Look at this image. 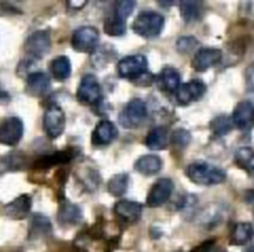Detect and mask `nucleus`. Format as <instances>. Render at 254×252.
<instances>
[{
  "instance_id": "27",
  "label": "nucleus",
  "mask_w": 254,
  "mask_h": 252,
  "mask_svg": "<svg viewBox=\"0 0 254 252\" xmlns=\"http://www.w3.org/2000/svg\"><path fill=\"white\" fill-rule=\"evenodd\" d=\"M129 185V175L127 173H119L112 176L107 184L108 193L113 196H122L127 193Z\"/></svg>"
},
{
  "instance_id": "28",
  "label": "nucleus",
  "mask_w": 254,
  "mask_h": 252,
  "mask_svg": "<svg viewBox=\"0 0 254 252\" xmlns=\"http://www.w3.org/2000/svg\"><path fill=\"white\" fill-rule=\"evenodd\" d=\"M30 236L31 238H40L42 235L51 233V223L44 215H35L30 224Z\"/></svg>"
},
{
  "instance_id": "19",
  "label": "nucleus",
  "mask_w": 254,
  "mask_h": 252,
  "mask_svg": "<svg viewBox=\"0 0 254 252\" xmlns=\"http://www.w3.org/2000/svg\"><path fill=\"white\" fill-rule=\"evenodd\" d=\"M57 220H59L60 225L64 226V228L77 225L82 220L81 209L72 203L61 204L59 213H57Z\"/></svg>"
},
{
  "instance_id": "11",
  "label": "nucleus",
  "mask_w": 254,
  "mask_h": 252,
  "mask_svg": "<svg viewBox=\"0 0 254 252\" xmlns=\"http://www.w3.org/2000/svg\"><path fill=\"white\" fill-rule=\"evenodd\" d=\"M207 86L202 80H191V81L181 84L176 91V99L180 104H190L192 102L200 101L205 96Z\"/></svg>"
},
{
  "instance_id": "6",
  "label": "nucleus",
  "mask_w": 254,
  "mask_h": 252,
  "mask_svg": "<svg viewBox=\"0 0 254 252\" xmlns=\"http://www.w3.org/2000/svg\"><path fill=\"white\" fill-rule=\"evenodd\" d=\"M51 49V36L47 30H37L32 32L26 39L24 45V50L29 57L35 60H40L49 54Z\"/></svg>"
},
{
  "instance_id": "13",
  "label": "nucleus",
  "mask_w": 254,
  "mask_h": 252,
  "mask_svg": "<svg viewBox=\"0 0 254 252\" xmlns=\"http://www.w3.org/2000/svg\"><path fill=\"white\" fill-rule=\"evenodd\" d=\"M74 157H76V152L71 148L66 149V151L55 152L52 154L40 157L39 159L34 162L32 167H34V169H39V170H46V169H51L52 167L68 163Z\"/></svg>"
},
{
  "instance_id": "8",
  "label": "nucleus",
  "mask_w": 254,
  "mask_h": 252,
  "mask_svg": "<svg viewBox=\"0 0 254 252\" xmlns=\"http://www.w3.org/2000/svg\"><path fill=\"white\" fill-rule=\"evenodd\" d=\"M101 84L94 75L87 74L82 77L81 84L77 88V99L82 104H94L101 98Z\"/></svg>"
},
{
  "instance_id": "22",
  "label": "nucleus",
  "mask_w": 254,
  "mask_h": 252,
  "mask_svg": "<svg viewBox=\"0 0 254 252\" xmlns=\"http://www.w3.org/2000/svg\"><path fill=\"white\" fill-rule=\"evenodd\" d=\"M169 144V129L164 126L155 127L148 133L145 146L151 151H163Z\"/></svg>"
},
{
  "instance_id": "32",
  "label": "nucleus",
  "mask_w": 254,
  "mask_h": 252,
  "mask_svg": "<svg viewBox=\"0 0 254 252\" xmlns=\"http://www.w3.org/2000/svg\"><path fill=\"white\" fill-rule=\"evenodd\" d=\"M197 39H195L193 36H183L176 41V49L181 54H186V52L192 51L197 46Z\"/></svg>"
},
{
  "instance_id": "34",
  "label": "nucleus",
  "mask_w": 254,
  "mask_h": 252,
  "mask_svg": "<svg viewBox=\"0 0 254 252\" xmlns=\"http://www.w3.org/2000/svg\"><path fill=\"white\" fill-rule=\"evenodd\" d=\"M206 252H225V251H223V250H216V249L213 248V245H212Z\"/></svg>"
},
{
  "instance_id": "23",
  "label": "nucleus",
  "mask_w": 254,
  "mask_h": 252,
  "mask_svg": "<svg viewBox=\"0 0 254 252\" xmlns=\"http://www.w3.org/2000/svg\"><path fill=\"white\" fill-rule=\"evenodd\" d=\"M235 164L248 175L254 176V149L251 147L238 148L235 153Z\"/></svg>"
},
{
  "instance_id": "3",
  "label": "nucleus",
  "mask_w": 254,
  "mask_h": 252,
  "mask_svg": "<svg viewBox=\"0 0 254 252\" xmlns=\"http://www.w3.org/2000/svg\"><path fill=\"white\" fill-rule=\"evenodd\" d=\"M118 75L123 79L136 80L148 75V59L144 55L136 54L126 56L117 65Z\"/></svg>"
},
{
  "instance_id": "25",
  "label": "nucleus",
  "mask_w": 254,
  "mask_h": 252,
  "mask_svg": "<svg viewBox=\"0 0 254 252\" xmlns=\"http://www.w3.org/2000/svg\"><path fill=\"white\" fill-rule=\"evenodd\" d=\"M159 81H160L161 87L168 92H176L179 89V87L181 86L180 74L174 67H165L160 72Z\"/></svg>"
},
{
  "instance_id": "5",
  "label": "nucleus",
  "mask_w": 254,
  "mask_h": 252,
  "mask_svg": "<svg viewBox=\"0 0 254 252\" xmlns=\"http://www.w3.org/2000/svg\"><path fill=\"white\" fill-rule=\"evenodd\" d=\"M99 42V31L94 26H81L74 30L71 44L74 51L91 54L97 50Z\"/></svg>"
},
{
  "instance_id": "20",
  "label": "nucleus",
  "mask_w": 254,
  "mask_h": 252,
  "mask_svg": "<svg viewBox=\"0 0 254 252\" xmlns=\"http://www.w3.org/2000/svg\"><path fill=\"white\" fill-rule=\"evenodd\" d=\"M161 167H163V161L160 159V157L155 156V154L141 156L140 158L136 159L135 164H134V169L138 173L146 176L155 175L156 173L160 171Z\"/></svg>"
},
{
  "instance_id": "17",
  "label": "nucleus",
  "mask_w": 254,
  "mask_h": 252,
  "mask_svg": "<svg viewBox=\"0 0 254 252\" xmlns=\"http://www.w3.org/2000/svg\"><path fill=\"white\" fill-rule=\"evenodd\" d=\"M50 89V77L45 72H31L26 79V92L32 97H41Z\"/></svg>"
},
{
  "instance_id": "14",
  "label": "nucleus",
  "mask_w": 254,
  "mask_h": 252,
  "mask_svg": "<svg viewBox=\"0 0 254 252\" xmlns=\"http://www.w3.org/2000/svg\"><path fill=\"white\" fill-rule=\"evenodd\" d=\"M114 213H116L117 218L123 223L134 224L140 219L141 213H143V206L136 201L121 200L114 205Z\"/></svg>"
},
{
  "instance_id": "1",
  "label": "nucleus",
  "mask_w": 254,
  "mask_h": 252,
  "mask_svg": "<svg viewBox=\"0 0 254 252\" xmlns=\"http://www.w3.org/2000/svg\"><path fill=\"white\" fill-rule=\"evenodd\" d=\"M186 176L198 185H217L226 180V171L207 162L197 161L186 168Z\"/></svg>"
},
{
  "instance_id": "36",
  "label": "nucleus",
  "mask_w": 254,
  "mask_h": 252,
  "mask_svg": "<svg viewBox=\"0 0 254 252\" xmlns=\"http://www.w3.org/2000/svg\"><path fill=\"white\" fill-rule=\"evenodd\" d=\"M253 124H254V113H253Z\"/></svg>"
},
{
  "instance_id": "24",
  "label": "nucleus",
  "mask_w": 254,
  "mask_h": 252,
  "mask_svg": "<svg viewBox=\"0 0 254 252\" xmlns=\"http://www.w3.org/2000/svg\"><path fill=\"white\" fill-rule=\"evenodd\" d=\"M71 61L67 56H57L50 62V72L57 81H64L71 76Z\"/></svg>"
},
{
  "instance_id": "4",
  "label": "nucleus",
  "mask_w": 254,
  "mask_h": 252,
  "mask_svg": "<svg viewBox=\"0 0 254 252\" xmlns=\"http://www.w3.org/2000/svg\"><path fill=\"white\" fill-rule=\"evenodd\" d=\"M148 116L146 104L143 99L133 98L122 109L119 122L124 128L133 129L140 126Z\"/></svg>"
},
{
  "instance_id": "10",
  "label": "nucleus",
  "mask_w": 254,
  "mask_h": 252,
  "mask_svg": "<svg viewBox=\"0 0 254 252\" xmlns=\"http://www.w3.org/2000/svg\"><path fill=\"white\" fill-rule=\"evenodd\" d=\"M24 136V123L19 117H9L0 124V143L14 147Z\"/></svg>"
},
{
  "instance_id": "21",
  "label": "nucleus",
  "mask_w": 254,
  "mask_h": 252,
  "mask_svg": "<svg viewBox=\"0 0 254 252\" xmlns=\"http://www.w3.org/2000/svg\"><path fill=\"white\" fill-rule=\"evenodd\" d=\"M254 238V229L250 223H238L230 233V244L233 246H243L252 241Z\"/></svg>"
},
{
  "instance_id": "35",
  "label": "nucleus",
  "mask_w": 254,
  "mask_h": 252,
  "mask_svg": "<svg viewBox=\"0 0 254 252\" xmlns=\"http://www.w3.org/2000/svg\"><path fill=\"white\" fill-rule=\"evenodd\" d=\"M246 252H254V245L251 246V248H248L247 250H246Z\"/></svg>"
},
{
  "instance_id": "16",
  "label": "nucleus",
  "mask_w": 254,
  "mask_h": 252,
  "mask_svg": "<svg viewBox=\"0 0 254 252\" xmlns=\"http://www.w3.org/2000/svg\"><path fill=\"white\" fill-rule=\"evenodd\" d=\"M30 210H31V198L26 194L17 196L11 203L4 206L5 215L9 216L10 219H14V220L25 219L29 215Z\"/></svg>"
},
{
  "instance_id": "2",
  "label": "nucleus",
  "mask_w": 254,
  "mask_h": 252,
  "mask_svg": "<svg viewBox=\"0 0 254 252\" xmlns=\"http://www.w3.org/2000/svg\"><path fill=\"white\" fill-rule=\"evenodd\" d=\"M165 19L155 11H143L135 17L133 22V31L145 39L159 36L164 29Z\"/></svg>"
},
{
  "instance_id": "31",
  "label": "nucleus",
  "mask_w": 254,
  "mask_h": 252,
  "mask_svg": "<svg viewBox=\"0 0 254 252\" xmlns=\"http://www.w3.org/2000/svg\"><path fill=\"white\" fill-rule=\"evenodd\" d=\"M190 141V133H189V131H186L184 128L176 129V131H174L173 136H171V143H174L179 148H185V147H188Z\"/></svg>"
},
{
  "instance_id": "12",
  "label": "nucleus",
  "mask_w": 254,
  "mask_h": 252,
  "mask_svg": "<svg viewBox=\"0 0 254 252\" xmlns=\"http://www.w3.org/2000/svg\"><path fill=\"white\" fill-rule=\"evenodd\" d=\"M222 60V51L213 47H202L195 54L192 59V67L197 72H205L211 67L220 64Z\"/></svg>"
},
{
  "instance_id": "33",
  "label": "nucleus",
  "mask_w": 254,
  "mask_h": 252,
  "mask_svg": "<svg viewBox=\"0 0 254 252\" xmlns=\"http://www.w3.org/2000/svg\"><path fill=\"white\" fill-rule=\"evenodd\" d=\"M135 4H136L135 1H128V0L117 2L114 15H117V16L121 17V19L127 20V17L133 12L134 7H135Z\"/></svg>"
},
{
  "instance_id": "26",
  "label": "nucleus",
  "mask_w": 254,
  "mask_h": 252,
  "mask_svg": "<svg viewBox=\"0 0 254 252\" xmlns=\"http://www.w3.org/2000/svg\"><path fill=\"white\" fill-rule=\"evenodd\" d=\"M203 10V2L202 1H193V0H184L180 2V12L183 19L186 22L195 21V20L200 19L202 15Z\"/></svg>"
},
{
  "instance_id": "18",
  "label": "nucleus",
  "mask_w": 254,
  "mask_h": 252,
  "mask_svg": "<svg viewBox=\"0 0 254 252\" xmlns=\"http://www.w3.org/2000/svg\"><path fill=\"white\" fill-rule=\"evenodd\" d=\"M254 107L252 102L242 101L236 106L232 114V121L237 128L247 129L251 124H253Z\"/></svg>"
},
{
  "instance_id": "29",
  "label": "nucleus",
  "mask_w": 254,
  "mask_h": 252,
  "mask_svg": "<svg viewBox=\"0 0 254 252\" xmlns=\"http://www.w3.org/2000/svg\"><path fill=\"white\" fill-rule=\"evenodd\" d=\"M104 31L109 36H123L127 31L126 20L112 15L104 21Z\"/></svg>"
},
{
  "instance_id": "9",
  "label": "nucleus",
  "mask_w": 254,
  "mask_h": 252,
  "mask_svg": "<svg viewBox=\"0 0 254 252\" xmlns=\"http://www.w3.org/2000/svg\"><path fill=\"white\" fill-rule=\"evenodd\" d=\"M174 191V183L169 178H160L154 183L146 196V205L149 208H159L168 203Z\"/></svg>"
},
{
  "instance_id": "15",
  "label": "nucleus",
  "mask_w": 254,
  "mask_h": 252,
  "mask_svg": "<svg viewBox=\"0 0 254 252\" xmlns=\"http://www.w3.org/2000/svg\"><path fill=\"white\" fill-rule=\"evenodd\" d=\"M118 137V128L111 121H102L97 124L92 133V143L94 146H107L116 141Z\"/></svg>"
},
{
  "instance_id": "7",
  "label": "nucleus",
  "mask_w": 254,
  "mask_h": 252,
  "mask_svg": "<svg viewBox=\"0 0 254 252\" xmlns=\"http://www.w3.org/2000/svg\"><path fill=\"white\" fill-rule=\"evenodd\" d=\"M66 127V114L59 104H51L44 114V129L51 139H56L64 133Z\"/></svg>"
},
{
  "instance_id": "30",
  "label": "nucleus",
  "mask_w": 254,
  "mask_h": 252,
  "mask_svg": "<svg viewBox=\"0 0 254 252\" xmlns=\"http://www.w3.org/2000/svg\"><path fill=\"white\" fill-rule=\"evenodd\" d=\"M233 121L231 117L228 116H218L211 122V131L215 136L222 137L226 136V134L230 133L233 129Z\"/></svg>"
}]
</instances>
